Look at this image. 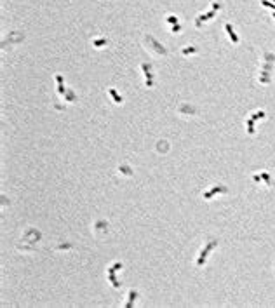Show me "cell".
<instances>
[{
	"label": "cell",
	"instance_id": "1",
	"mask_svg": "<svg viewBox=\"0 0 275 308\" xmlns=\"http://www.w3.org/2000/svg\"><path fill=\"white\" fill-rule=\"evenodd\" d=\"M143 45H145L146 51H148L150 54H153V56H166V49H164L152 35H146V37L143 38Z\"/></svg>",
	"mask_w": 275,
	"mask_h": 308
},
{
	"label": "cell",
	"instance_id": "2",
	"mask_svg": "<svg viewBox=\"0 0 275 308\" xmlns=\"http://www.w3.org/2000/svg\"><path fill=\"white\" fill-rule=\"evenodd\" d=\"M92 44H94L96 47H101V45H105V44H106V40H103V38H98V40H94Z\"/></svg>",
	"mask_w": 275,
	"mask_h": 308
},
{
	"label": "cell",
	"instance_id": "3",
	"mask_svg": "<svg viewBox=\"0 0 275 308\" xmlns=\"http://www.w3.org/2000/svg\"><path fill=\"white\" fill-rule=\"evenodd\" d=\"M110 94H112V96H113V99H115V101H117V103H118V101H120V98H118V96H117V94H115V92H113V89H110Z\"/></svg>",
	"mask_w": 275,
	"mask_h": 308
},
{
	"label": "cell",
	"instance_id": "4",
	"mask_svg": "<svg viewBox=\"0 0 275 308\" xmlns=\"http://www.w3.org/2000/svg\"><path fill=\"white\" fill-rule=\"evenodd\" d=\"M171 31H179V26H178V24H174V26L171 28Z\"/></svg>",
	"mask_w": 275,
	"mask_h": 308
}]
</instances>
